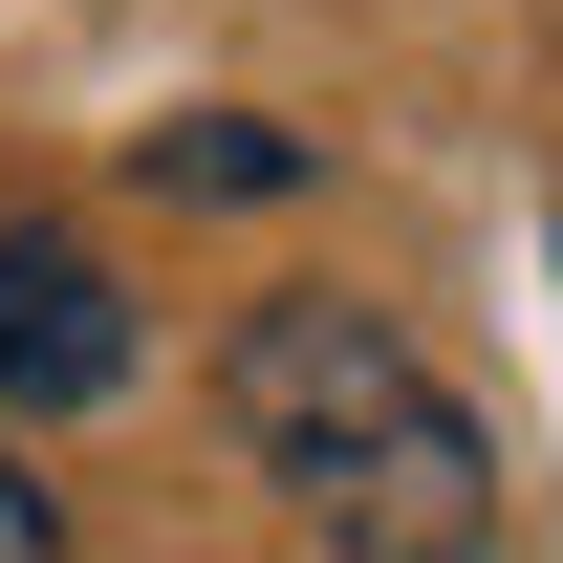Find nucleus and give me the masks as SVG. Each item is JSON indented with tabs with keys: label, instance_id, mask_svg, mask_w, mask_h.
<instances>
[{
	"label": "nucleus",
	"instance_id": "nucleus-1",
	"mask_svg": "<svg viewBox=\"0 0 563 563\" xmlns=\"http://www.w3.org/2000/svg\"><path fill=\"white\" fill-rule=\"evenodd\" d=\"M217 433H239V477H261L325 563H498V433L433 390L412 325L347 303V282L239 303V347H217Z\"/></svg>",
	"mask_w": 563,
	"mask_h": 563
},
{
	"label": "nucleus",
	"instance_id": "nucleus-2",
	"mask_svg": "<svg viewBox=\"0 0 563 563\" xmlns=\"http://www.w3.org/2000/svg\"><path fill=\"white\" fill-rule=\"evenodd\" d=\"M131 282H109V239H66V217H0V412H109L131 390Z\"/></svg>",
	"mask_w": 563,
	"mask_h": 563
},
{
	"label": "nucleus",
	"instance_id": "nucleus-3",
	"mask_svg": "<svg viewBox=\"0 0 563 563\" xmlns=\"http://www.w3.org/2000/svg\"><path fill=\"white\" fill-rule=\"evenodd\" d=\"M303 152L261 131V109H196V131H152V196H282Z\"/></svg>",
	"mask_w": 563,
	"mask_h": 563
},
{
	"label": "nucleus",
	"instance_id": "nucleus-4",
	"mask_svg": "<svg viewBox=\"0 0 563 563\" xmlns=\"http://www.w3.org/2000/svg\"><path fill=\"white\" fill-rule=\"evenodd\" d=\"M0 563H66V498L22 477V455H0Z\"/></svg>",
	"mask_w": 563,
	"mask_h": 563
}]
</instances>
